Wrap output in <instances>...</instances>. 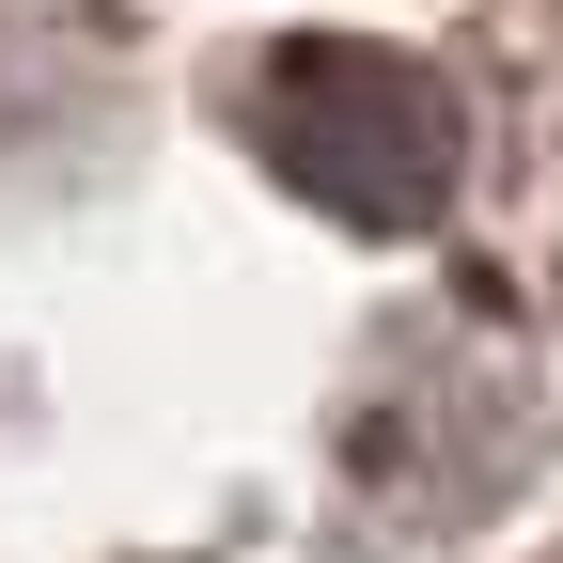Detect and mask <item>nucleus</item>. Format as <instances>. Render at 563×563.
Segmentation results:
<instances>
[{"label": "nucleus", "instance_id": "f257e3e1", "mask_svg": "<svg viewBox=\"0 0 563 563\" xmlns=\"http://www.w3.org/2000/svg\"><path fill=\"white\" fill-rule=\"evenodd\" d=\"M266 141H282V173H298L313 203H344V220H422V203L454 188L439 79H407V63H376V47H298L266 79Z\"/></svg>", "mask_w": 563, "mask_h": 563}]
</instances>
